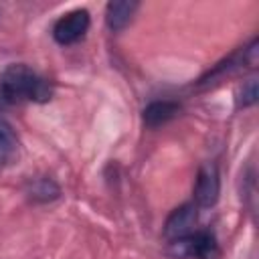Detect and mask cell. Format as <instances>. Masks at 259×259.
I'll use <instances>...</instances> for the list:
<instances>
[{"label": "cell", "instance_id": "obj_8", "mask_svg": "<svg viewBox=\"0 0 259 259\" xmlns=\"http://www.w3.org/2000/svg\"><path fill=\"white\" fill-rule=\"evenodd\" d=\"M26 196L28 200L36 202V204H45V202H53L61 196V188L59 184L49 178V176H38V178H30L26 182Z\"/></svg>", "mask_w": 259, "mask_h": 259}, {"label": "cell", "instance_id": "obj_1", "mask_svg": "<svg viewBox=\"0 0 259 259\" xmlns=\"http://www.w3.org/2000/svg\"><path fill=\"white\" fill-rule=\"evenodd\" d=\"M53 81L28 67L26 63H12L0 71V107L47 103L53 99Z\"/></svg>", "mask_w": 259, "mask_h": 259}, {"label": "cell", "instance_id": "obj_9", "mask_svg": "<svg viewBox=\"0 0 259 259\" xmlns=\"http://www.w3.org/2000/svg\"><path fill=\"white\" fill-rule=\"evenodd\" d=\"M18 154V136L14 127L0 117V170H4Z\"/></svg>", "mask_w": 259, "mask_h": 259}, {"label": "cell", "instance_id": "obj_2", "mask_svg": "<svg viewBox=\"0 0 259 259\" xmlns=\"http://www.w3.org/2000/svg\"><path fill=\"white\" fill-rule=\"evenodd\" d=\"M168 251L180 259H219L221 247L212 231L196 229L190 235L168 243Z\"/></svg>", "mask_w": 259, "mask_h": 259}, {"label": "cell", "instance_id": "obj_10", "mask_svg": "<svg viewBox=\"0 0 259 259\" xmlns=\"http://www.w3.org/2000/svg\"><path fill=\"white\" fill-rule=\"evenodd\" d=\"M255 101H257V81L251 77V79L243 81V85H239V89L235 93V103L239 109L241 107L245 109V107L255 105Z\"/></svg>", "mask_w": 259, "mask_h": 259}, {"label": "cell", "instance_id": "obj_6", "mask_svg": "<svg viewBox=\"0 0 259 259\" xmlns=\"http://www.w3.org/2000/svg\"><path fill=\"white\" fill-rule=\"evenodd\" d=\"M180 113V103L174 99H156L152 103H148L142 111L144 123L148 127H160L164 123H168L170 119H174Z\"/></svg>", "mask_w": 259, "mask_h": 259}, {"label": "cell", "instance_id": "obj_4", "mask_svg": "<svg viewBox=\"0 0 259 259\" xmlns=\"http://www.w3.org/2000/svg\"><path fill=\"white\" fill-rule=\"evenodd\" d=\"M221 194V174L217 164L212 162H204L194 178V186H192V202L198 208H208L214 206Z\"/></svg>", "mask_w": 259, "mask_h": 259}, {"label": "cell", "instance_id": "obj_5", "mask_svg": "<svg viewBox=\"0 0 259 259\" xmlns=\"http://www.w3.org/2000/svg\"><path fill=\"white\" fill-rule=\"evenodd\" d=\"M196 225H198V206L194 202H184L168 214L164 223V239L168 243L182 239L192 231H196Z\"/></svg>", "mask_w": 259, "mask_h": 259}, {"label": "cell", "instance_id": "obj_3", "mask_svg": "<svg viewBox=\"0 0 259 259\" xmlns=\"http://www.w3.org/2000/svg\"><path fill=\"white\" fill-rule=\"evenodd\" d=\"M91 26V14L87 8H73L57 18L53 24V38L61 47H69L79 42Z\"/></svg>", "mask_w": 259, "mask_h": 259}, {"label": "cell", "instance_id": "obj_7", "mask_svg": "<svg viewBox=\"0 0 259 259\" xmlns=\"http://www.w3.org/2000/svg\"><path fill=\"white\" fill-rule=\"evenodd\" d=\"M138 8H140V4L136 0L107 2V6H105V24H107V28L111 32L123 30L132 22V18H134V14H136Z\"/></svg>", "mask_w": 259, "mask_h": 259}]
</instances>
